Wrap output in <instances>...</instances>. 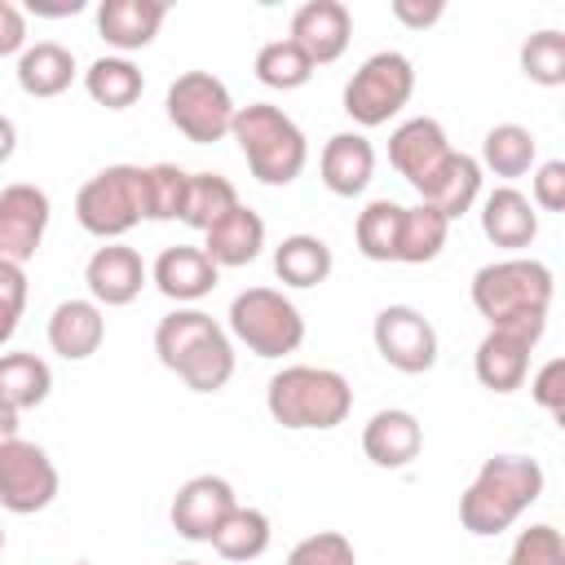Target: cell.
Wrapping results in <instances>:
<instances>
[{"mask_svg":"<svg viewBox=\"0 0 565 565\" xmlns=\"http://www.w3.org/2000/svg\"><path fill=\"white\" fill-rule=\"evenodd\" d=\"M154 358L194 393H221L234 375V340L230 331L194 309V305H177L168 318H159L154 327Z\"/></svg>","mask_w":565,"mask_h":565,"instance_id":"1","label":"cell"},{"mask_svg":"<svg viewBox=\"0 0 565 565\" xmlns=\"http://www.w3.org/2000/svg\"><path fill=\"white\" fill-rule=\"evenodd\" d=\"M543 463L530 455H490L468 490L459 494V525L477 539H494L512 530L543 499Z\"/></svg>","mask_w":565,"mask_h":565,"instance_id":"2","label":"cell"},{"mask_svg":"<svg viewBox=\"0 0 565 565\" xmlns=\"http://www.w3.org/2000/svg\"><path fill=\"white\" fill-rule=\"evenodd\" d=\"M552 269L534 256H508L490 260L472 274V309L490 327H521L543 335L547 331V309H552Z\"/></svg>","mask_w":565,"mask_h":565,"instance_id":"3","label":"cell"},{"mask_svg":"<svg viewBox=\"0 0 565 565\" xmlns=\"http://www.w3.org/2000/svg\"><path fill=\"white\" fill-rule=\"evenodd\" d=\"M265 411L291 433H327L349 419L353 384L331 366H282L265 384Z\"/></svg>","mask_w":565,"mask_h":565,"instance_id":"4","label":"cell"},{"mask_svg":"<svg viewBox=\"0 0 565 565\" xmlns=\"http://www.w3.org/2000/svg\"><path fill=\"white\" fill-rule=\"evenodd\" d=\"M230 137L238 141V150L260 185H291L309 163V141H305L300 124L269 102L238 106Z\"/></svg>","mask_w":565,"mask_h":565,"instance_id":"5","label":"cell"},{"mask_svg":"<svg viewBox=\"0 0 565 565\" xmlns=\"http://www.w3.org/2000/svg\"><path fill=\"white\" fill-rule=\"evenodd\" d=\"M75 221L102 238L119 243L132 225L146 221V168L141 163H110L93 172L75 194Z\"/></svg>","mask_w":565,"mask_h":565,"instance_id":"6","label":"cell"},{"mask_svg":"<svg viewBox=\"0 0 565 565\" xmlns=\"http://www.w3.org/2000/svg\"><path fill=\"white\" fill-rule=\"evenodd\" d=\"M230 340L256 358H282L305 344V318L278 287H247L230 300Z\"/></svg>","mask_w":565,"mask_h":565,"instance_id":"7","label":"cell"},{"mask_svg":"<svg viewBox=\"0 0 565 565\" xmlns=\"http://www.w3.org/2000/svg\"><path fill=\"white\" fill-rule=\"evenodd\" d=\"M415 93V66L397 49L371 53L344 84V115L358 128H380L388 124Z\"/></svg>","mask_w":565,"mask_h":565,"instance_id":"8","label":"cell"},{"mask_svg":"<svg viewBox=\"0 0 565 565\" xmlns=\"http://www.w3.org/2000/svg\"><path fill=\"white\" fill-rule=\"evenodd\" d=\"M163 110H168V124L185 141H194V146H212L221 137H230L234 115H238L230 88L212 71H185V75H177L168 84Z\"/></svg>","mask_w":565,"mask_h":565,"instance_id":"9","label":"cell"},{"mask_svg":"<svg viewBox=\"0 0 565 565\" xmlns=\"http://www.w3.org/2000/svg\"><path fill=\"white\" fill-rule=\"evenodd\" d=\"M57 463L49 459L44 446L26 437L0 441V508L13 516H35L57 499Z\"/></svg>","mask_w":565,"mask_h":565,"instance_id":"10","label":"cell"},{"mask_svg":"<svg viewBox=\"0 0 565 565\" xmlns=\"http://www.w3.org/2000/svg\"><path fill=\"white\" fill-rule=\"evenodd\" d=\"M371 340L375 353L402 375H424L437 366V327L415 305H384L371 322Z\"/></svg>","mask_w":565,"mask_h":565,"instance_id":"11","label":"cell"},{"mask_svg":"<svg viewBox=\"0 0 565 565\" xmlns=\"http://www.w3.org/2000/svg\"><path fill=\"white\" fill-rule=\"evenodd\" d=\"M49 216H53V203L40 185H31V181L4 185L0 190V260L26 265L44 243Z\"/></svg>","mask_w":565,"mask_h":565,"instance_id":"12","label":"cell"},{"mask_svg":"<svg viewBox=\"0 0 565 565\" xmlns=\"http://www.w3.org/2000/svg\"><path fill=\"white\" fill-rule=\"evenodd\" d=\"M238 508V494L225 477L216 472H199L190 481H181V490L172 494V508H168V521L181 539L190 543H212L216 525Z\"/></svg>","mask_w":565,"mask_h":565,"instance_id":"13","label":"cell"},{"mask_svg":"<svg viewBox=\"0 0 565 565\" xmlns=\"http://www.w3.org/2000/svg\"><path fill=\"white\" fill-rule=\"evenodd\" d=\"M543 335L521 331V327H490L472 353V371L477 384L490 393H516L530 375V353Z\"/></svg>","mask_w":565,"mask_h":565,"instance_id":"14","label":"cell"},{"mask_svg":"<svg viewBox=\"0 0 565 565\" xmlns=\"http://www.w3.org/2000/svg\"><path fill=\"white\" fill-rule=\"evenodd\" d=\"M313 66L340 62L349 40H353V13L340 0H305L291 13V35H287Z\"/></svg>","mask_w":565,"mask_h":565,"instance_id":"15","label":"cell"},{"mask_svg":"<svg viewBox=\"0 0 565 565\" xmlns=\"http://www.w3.org/2000/svg\"><path fill=\"white\" fill-rule=\"evenodd\" d=\"M150 269L141 260L137 247L128 243H106L88 256L84 265V282H88V300L93 305H106V309H119V305H132L146 287Z\"/></svg>","mask_w":565,"mask_h":565,"instance_id":"16","label":"cell"},{"mask_svg":"<svg viewBox=\"0 0 565 565\" xmlns=\"http://www.w3.org/2000/svg\"><path fill=\"white\" fill-rule=\"evenodd\" d=\"M415 190H419V203L437 207L446 221H459L481 199V163L463 150H450Z\"/></svg>","mask_w":565,"mask_h":565,"instance_id":"17","label":"cell"},{"mask_svg":"<svg viewBox=\"0 0 565 565\" xmlns=\"http://www.w3.org/2000/svg\"><path fill=\"white\" fill-rule=\"evenodd\" d=\"M450 137L446 128L433 119V115H415V119H402L388 137V163L397 168V177H406L411 185H419L446 154H450Z\"/></svg>","mask_w":565,"mask_h":565,"instance_id":"18","label":"cell"},{"mask_svg":"<svg viewBox=\"0 0 565 565\" xmlns=\"http://www.w3.org/2000/svg\"><path fill=\"white\" fill-rule=\"evenodd\" d=\"M424 450V428L411 411L402 406H384L366 419L362 428V455L375 463V468H406L415 463Z\"/></svg>","mask_w":565,"mask_h":565,"instance_id":"19","label":"cell"},{"mask_svg":"<svg viewBox=\"0 0 565 565\" xmlns=\"http://www.w3.org/2000/svg\"><path fill=\"white\" fill-rule=\"evenodd\" d=\"M216 278H221V269L207 260L203 247H190V243L163 247L159 260L150 265V282H154L168 300H177V305L203 300V296L216 287Z\"/></svg>","mask_w":565,"mask_h":565,"instance_id":"20","label":"cell"},{"mask_svg":"<svg viewBox=\"0 0 565 565\" xmlns=\"http://www.w3.org/2000/svg\"><path fill=\"white\" fill-rule=\"evenodd\" d=\"M168 18L163 0H102L97 4V35L124 53H137L146 44H154L159 26Z\"/></svg>","mask_w":565,"mask_h":565,"instance_id":"21","label":"cell"},{"mask_svg":"<svg viewBox=\"0 0 565 565\" xmlns=\"http://www.w3.org/2000/svg\"><path fill=\"white\" fill-rule=\"evenodd\" d=\"M318 172H322V185L335 194V199H353L371 185L375 177V146L362 137V132H335L327 137L322 146V159H318Z\"/></svg>","mask_w":565,"mask_h":565,"instance_id":"22","label":"cell"},{"mask_svg":"<svg viewBox=\"0 0 565 565\" xmlns=\"http://www.w3.org/2000/svg\"><path fill=\"white\" fill-rule=\"evenodd\" d=\"M481 234L494 247L521 252V247H530L539 238V212L516 185H494L481 199Z\"/></svg>","mask_w":565,"mask_h":565,"instance_id":"23","label":"cell"},{"mask_svg":"<svg viewBox=\"0 0 565 565\" xmlns=\"http://www.w3.org/2000/svg\"><path fill=\"white\" fill-rule=\"evenodd\" d=\"M106 340V318H102V305L93 300H62L53 313H49V349L66 362H84L102 349Z\"/></svg>","mask_w":565,"mask_h":565,"instance_id":"24","label":"cell"},{"mask_svg":"<svg viewBox=\"0 0 565 565\" xmlns=\"http://www.w3.org/2000/svg\"><path fill=\"white\" fill-rule=\"evenodd\" d=\"M260 247H265V221H260V212H252L243 203L203 234V252H207V260L216 269L252 265L260 256Z\"/></svg>","mask_w":565,"mask_h":565,"instance_id":"25","label":"cell"},{"mask_svg":"<svg viewBox=\"0 0 565 565\" xmlns=\"http://www.w3.org/2000/svg\"><path fill=\"white\" fill-rule=\"evenodd\" d=\"M18 88L26 97H62L75 84V53L57 40H35L18 53Z\"/></svg>","mask_w":565,"mask_h":565,"instance_id":"26","label":"cell"},{"mask_svg":"<svg viewBox=\"0 0 565 565\" xmlns=\"http://www.w3.org/2000/svg\"><path fill=\"white\" fill-rule=\"evenodd\" d=\"M335 269V256L327 247V238L318 234H287L278 247H274V274L287 282V287H318L327 282Z\"/></svg>","mask_w":565,"mask_h":565,"instance_id":"27","label":"cell"},{"mask_svg":"<svg viewBox=\"0 0 565 565\" xmlns=\"http://www.w3.org/2000/svg\"><path fill=\"white\" fill-rule=\"evenodd\" d=\"M53 393V371L35 353H0V402L22 411L44 406Z\"/></svg>","mask_w":565,"mask_h":565,"instance_id":"28","label":"cell"},{"mask_svg":"<svg viewBox=\"0 0 565 565\" xmlns=\"http://www.w3.org/2000/svg\"><path fill=\"white\" fill-rule=\"evenodd\" d=\"M481 172L490 168L494 177H503V181H516V177H525L534 163H539V141H534V132L530 128H521V124H494L486 137H481Z\"/></svg>","mask_w":565,"mask_h":565,"instance_id":"29","label":"cell"},{"mask_svg":"<svg viewBox=\"0 0 565 565\" xmlns=\"http://www.w3.org/2000/svg\"><path fill=\"white\" fill-rule=\"evenodd\" d=\"M269 539H274V525H269V516L260 512V508H234L221 525H216V534H212V547H216V556H225V561H256V556H265L269 552Z\"/></svg>","mask_w":565,"mask_h":565,"instance_id":"30","label":"cell"},{"mask_svg":"<svg viewBox=\"0 0 565 565\" xmlns=\"http://www.w3.org/2000/svg\"><path fill=\"white\" fill-rule=\"evenodd\" d=\"M446 234H450V221L428 207V203H415V207H402V230H397V260L402 265H428L441 256L446 247Z\"/></svg>","mask_w":565,"mask_h":565,"instance_id":"31","label":"cell"},{"mask_svg":"<svg viewBox=\"0 0 565 565\" xmlns=\"http://www.w3.org/2000/svg\"><path fill=\"white\" fill-rule=\"evenodd\" d=\"M141 88H146V79H141V71H137V62H128V57H97L88 71H84V93L97 102V106H106V110H128L137 97H141Z\"/></svg>","mask_w":565,"mask_h":565,"instance_id":"32","label":"cell"},{"mask_svg":"<svg viewBox=\"0 0 565 565\" xmlns=\"http://www.w3.org/2000/svg\"><path fill=\"white\" fill-rule=\"evenodd\" d=\"M238 207V190L230 177L221 172H190V185H185V207H181V221L199 234H207L221 216H230Z\"/></svg>","mask_w":565,"mask_h":565,"instance_id":"33","label":"cell"},{"mask_svg":"<svg viewBox=\"0 0 565 565\" xmlns=\"http://www.w3.org/2000/svg\"><path fill=\"white\" fill-rule=\"evenodd\" d=\"M397 230H402V203L393 199H371L362 212H358V225H353V238H358V252L366 260H397Z\"/></svg>","mask_w":565,"mask_h":565,"instance_id":"34","label":"cell"},{"mask_svg":"<svg viewBox=\"0 0 565 565\" xmlns=\"http://www.w3.org/2000/svg\"><path fill=\"white\" fill-rule=\"evenodd\" d=\"M256 79L265 88H278V93H291V88H305L313 79V62L291 44V40H269L260 44L256 53Z\"/></svg>","mask_w":565,"mask_h":565,"instance_id":"35","label":"cell"},{"mask_svg":"<svg viewBox=\"0 0 565 565\" xmlns=\"http://www.w3.org/2000/svg\"><path fill=\"white\" fill-rule=\"evenodd\" d=\"M521 71L530 84L539 88H561L565 84V35L556 26H543L534 31L525 44H521Z\"/></svg>","mask_w":565,"mask_h":565,"instance_id":"36","label":"cell"},{"mask_svg":"<svg viewBox=\"0 0 565 565\" xmlns=\"http://www.w3.org/2000/svg\"><path fill=\"white\" fill-rule=\"evenodd\" d=\"M190 172L177 163H150L146 168V221H181Z\"/></svg>","mask_w":565,"mask_h":565,"instance_id":"37","label":"cell"},{"mask_svg":"<svg viewBox=\"0 0 565 565\" xmlns=\"http://www.w3.org/2000/svg\"><path fill=\"white\" fill-rule=\"evenodd\" d=\"M503 565H565V539H561V530L547 525V521L521 530Z\"/></svg>","mask_w":565,"mask_h":565,"instance_id":"38","label":"cell"},{"mask_svg":"<svg viewBox=\"0 0 565 565\" xmlns=\"http://www.w3.org/2000/svg\"><path fill=\"white\" fill-rule=\"evenodd\" d=\"M287 565H358V552L340 530H318L287 552Z\"/></svg>","mask_w":565,"mask_h":565,"instance_id":"39","label":"cell"},{"mask_svg":"<svg viewBox=\"0 0 565 565\" xmlns=\"http://www.w3.org/2000/svg\"><path fill=\"white\" fill-rule=\"evenodd\" d=\"M22 309H26V265L0 260V344L13 340Z\"/></svg>","mask_w":565,"mask_h":565,"instance_id":"40","label":"cell"},{"mask_svg":"<svg viewBox=\"0 0 565 565\" xmlns=\"http://www.w3.org/2000/svg\"><path fill=\"white\" fill-rule=\"evenodd\" d=\"M530 397H534L552 419H565V358H547V362L534 371Z\"/></svg>","mask_w":565,"mask_h":565,"instance_id":"41","label":"cell"},{"mask_svg":"<svg viewBox=\"0 0 565 565\" xmlns=\"http://www.w3.org/2000/svg\"><path fill=\"white\" fill-rule=\"evenodd\" d=\"M534 207L543 212H561L565 207V159H547L534 168L530 177V194H525Z\"/></svg>","mask_w":565,"mask_h":565,"instance_id":"42","label":"cell"},{"mask_svg":"<svg viewBox=\"0 0 565 565\" xmlns=\"http://www.w3.org/2000/svg\"><path fill=\"white\" fill-rule=\"evenodd\" d=\"M26 49V13L13 0H0V57H13Z\"/></svg>","mask_w":565,"mask_h":565,"instance_id":"43","label":"cell"},{"mask_svg":"<svg viewBox=\"0 0 565 565\" xmlns=\"http://www.w3.org/2000/svg\"><path fill=\"white\" fill-rule=\"evenodd\" d=\"M441 13H446L441 0H393V18L411 31H424V26L441 22Z\"/></svg>","mask_w":565,"mask_h":565,"instance_id":"44","label":"cell"},{"mask_svg":"<svg viewBox=\"0 0 565 565\" xmlns=\"http://www.w3.org/2000/svg\"><path fill=\"white\" fill-rule=\"evenodd\" d=\"M79 9H84V0H62V4L31 0V13H35V18H71V13H79Z\"/></svg>","mask_w":565,"mask_h":565,"instance_id":"45","label":"cell"},{"mask_svg":"<svg viewBox=\"0 0 565 565\" xmlns=\"http://www.w3.org/2000/svg\"><path fill=\"white\" fill-rule=\"evenodd\" d=\"M18 150V124L9 115H0V163H9Z\"/></svg>","mask_w":565,"mask_h":565,"instance_id":"46","label":"cell"},{"mask_svg":"<svg viewBox=\"0 0 565 565\" xmlns=\"http://www.w3.org/2000/svg\"><path fill=\"white\" fill-rule=\"evenodd\" d=\"M18 419H22V415H18L13 406H4V402H0V441L18 437Z\"/></svg>","mask_w":565,"mask_h":565,"instance_id":"47","label":"cell"},{"mask_svg":"<svg viewBox=\"0 0 565 565\" xmlns=\"http://www.w3.org/2000/svg\"><path fill=\"white\" fill-rule=\"evenodd\" d=\"M172 565H203V561H172Z\"/></svg>","mask_w":565,"mask_h":565,"instance_id":"48","label":"cell"},{"mask_svg":"<svg viewBox=\"0 0 565 565\" xmlns=\"http://www.w3.org/2000/svg\"><path fill=\"white\" fill-rule=\"evenodd\" d=\"M0 552H4V525H0Z\"/></svg>","mask_w":565,"mask_h":565,"instance_id":"49","label":"cell"},{"mask_svg":"<svg viewBox=\"0 0 565 565\" xmlns=\"http://www.w3.org/2000/svg\"><path fill=\"white\" fill-rule=\"evenodd\" d=\"M75 565H93V561H75Z\"/></svg>","mask_w":565,"mask_h":565,"instance_id":"50","label":"cell"}]
</instances>
